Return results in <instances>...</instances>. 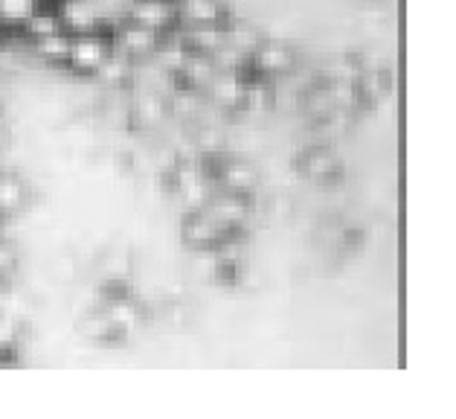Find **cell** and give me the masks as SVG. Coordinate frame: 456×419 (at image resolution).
Instances as JSON below:
<instances>
[{
    "instance_id": "obj_1",
    "label": "cell",
    "mask_w": 456,
    "mask_h": 419,
    "mask_svg": "<svg viewBox=\"0 0 456 419\" xmlns=\"http://www.w3.org/2000/svg\"><path fill=\"white\" fill-rule=\"evenodd\" d=\"M110 56H114V44H110V36L105 29L79 32V36H70V53L64 68L82 76H96Z\"/></svg>"
},
{
    "instance_id": "obj_2",
    "label": "cell",
    "mask_w": 456,
    "mask_h": 419,
    "mask_svg": "<svg viewBox=\"0 0 456 419\" xmlns=\"http://www.w3.org/2000/svg\"><path fill=\"white\" fill-rule=\"evenodd\" d=\"M126 18L134 24L151 29L154 36H169L181 24L177 21V0H131L126 9Z\"/></svg>"
},
{
    "instance_id": "obj_3",
    "label": "cell",
    "mask_w": 456,
    "mask_h": 419,
    "mask_svg": "<svg viewBox=\"0 0 456 419\" xmlns=\"http://www.w3.org/2000/svg\"><path fill=\"white\" fill-rule=\"evenodd\" d=\"M110 44H114V53H119L122 59L137 62V59L154 56V53L160 50L163 38L154 36L151 29L140 27V24H134V21L126 18V24H119L114 36H110Z\"/></svg>"
},
{
    "instance_id": "obj_4",
    "label": "cell",
    "mask_w": 456,
    "mask_h": 419,
    "mask_svg": "<svg viewBox=\"0 0 456 419\" xmlns=\"http://www.w3.org/2000/svg\"><path fill=\"white\" fill-rule=\"evenodd\" d=\"M53 6L59 12L64 32H70V36L102 29V9H99L96 0H59Z\"/></svg>"
},
{
    "instance_id": "obj_5",
    "label": "cell",
    "mask_w": 456,
    "mask_h": 419,
    "mask_svg": "<svg viewBox=\"0 0 456 419\" xmlns=\"http://www.w3.org/2000/svg\"><path fill=\"white\" fill-rule=\"evenodd\" d=\"M177 21L189 29H213L224 24L221 0H177Z\"/></svg>"
},
{
    "instance_id": "obj_6",
    "label": "cell",
    "mask_w": 456,
    "mask_h": 419,
    "mask_svg": "<svg viewBox=\"0 0 456 419\" xmlns=\"http://www.w3.org/2000/svg\"><path fill=\"white\" fill-rule=\"evenodd\" d=\"M297 56L282 41H259L253 47V68L265 76H282L294 68Z\"/></svg>"
},
{
    "instance_id": "obj_7",
    "label": "cell",
    "mask_w": 456,
    "mask_h": 419,
    "mask_svg": "<svg viewBox=\"0 0 456 419\" xmlns=\"http://www.w3.org/2000/svg\"><path fill=\"white\" fill-rule=\"evenodd\" d=\"M27 201H29L27 184L15 172H0V222L24 213Z\"/></svg>"
},
{
    "instance_id": "obj_8",
    "label": "cell",
    "mask_w": 456,
    "mask_h": 419,
    "mask_svg": "<svg viewBox=\"0 0 456 419\" xmlns=\"http://www.w3.org/2000/svg\"><path fill=\"white\" fill-rule=\"evenodd\" d=\"M224 225L218 222L213 213H192L189 222L183 227V236L189 245H198V248H209V245H218L224 239Z\"/></svg>"
},
{
    "instance_id": "obj_9",
    "label": "cell",
    "mask_w": 456,
    "mask_h": 419,
    "mask_svg": "<svg viewBox=\"0 0 456 419\" xmlns=\"http://www.w3.org/2000/svg\"><path fill=\"white\" fill-rule=\"evenodd\" d=\"M47 0H0V32H20Z\"/></svg>"
},
{
    "instance_id": "obj_10",
    "label": "cell",
    "mask_w": 456,
    "mask_h": 419,
    "mask_svg": "<svg viewBox=\"0 0 456 419\" xmlns=\"http://www.w3.org/2000/svg\"><path fill=\"white\" fill-rule=\"evenodd\" d=\"M209 87H213V96L218 103H224L227 108H236L248 99V85H244L232 70H224V73L216 70L213 79H209Z\"/></svg>"
},
{
    "instance_id": "obj_11",
    "label": "cell",
    "mask_w": 456,
    "mask_h": 419,
    "mask_svg": "<svg viewBox=\"0 0 456 419\" xmlns=\"http://www.w3.org/2000/svg\"><path fill=\"white\" fill-rule=\"evenodd\" d=\"M59 29H64L61 27V21H59V12H55V6H50V4H44L36 15H32L27 24H24V29H20V36L24 38H29L32 44L36 41H41V38H47V36H53V32H59Z\"/></svg>"
},
{
    "instance_id": "obj_12",
    "label": "cell",
    "mask_w": 456,
    "mask_h": 419,
    "mask_svg": "<svg viewBox=\"0 0 456 419\" xmlns=\"http://www.w3.org/2000/svg\"><path fill=\"white\" fill-rule=\"evenodd\" d=\"M32 47H36V53H38V56H41L44 62H47V64H55V68H61V64H68V53H70V32L59 29V32H53V36L36 41V44H32Z\"/></svg>"
},
{
    "instance_id": "obj_13",
    "label": "cell",
    "mask_w": 456,
    "mask_h": 419,
    "mask_svg": "<svg viewBox=\"0 0 456 419\" xmlns=\"http://www.w3.org/2000/svg\"><path fill=\"white\" fill-rule=\"evenodd\" d=\"M303 167H305V172L311 175V178L322 181V178H331V175L338 172V158L329 149H311L305 154Z\"/></svg>"
},
{
    "instance_id": "obj_14",
    "label": "cell",
    "mask_w": 456,
    "mask_h": 419,
    "mask_svg": "<svg viewBox=\"0 0 456 419\" xmlns=\"http://www.w3.org/2000/svg\"><path fill=\"white\" fill-rule=\"evenodd\" d=\"M15 268V248L6 239H0V280Z\"/></svg>"
}]
</instances>
